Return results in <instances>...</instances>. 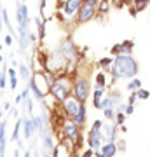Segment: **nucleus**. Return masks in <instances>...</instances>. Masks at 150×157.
I'll return each mask as SVG.
<instances>
[{
    "label": "nucleus",
    "mask_w": 150,
    "mask_h": 157,
    "mask_svg": "<svg viewBox=\"0 0 150 157\" xmlns=\"http://www.w3.org/2000/svg\"><path fill=\"white\" fill-rule=\"evenodd\" d=\"M112 75L115 78L119 77L133 78L136 75V63H134V59L129 58L128 54H119L117 59L113 61V67H112Z\"/></svg>",
    "instance_id": "f257e3e1"
},
{
    "label": "nucleus",
    "mask_w": 150,
    "mask_h": 157,
    "mask_svg": "<svg viewBox=\"0 0 150 157\" xmlns=\"http://www.w3.org/2000/svg\"><path fill=\"white\" fill-rule=\"evenodd\" d=\"M100 128H101V122L100 121H96L94 126H93V129H91V133H89V145H91V148H98L101 143V133H100Z\"/></svg>",
    "instance_id": "f03ea898"
},
{
    "label": "nucleus",
    "mask_w": 150,
    "mask_h": 157,
    "mask_svg": "<svg viewBox=\"0 0 150 157\" xmlns=\"http://www.w3.org/2000/svg\"><path fill=\"white\" fill-rule=\"evenodd\" d=\"M94 6H96V0H87V2L82 6V9H80L79 21L84 23V21H87V19H91L93 14H94Z\"/></svg>",
    "instance_id": "7ed1b4c3"
},
{
    "label": "nucleus",
    "mask_w": 150,
    "mask_h": 157,
    "mask_svg": "<svg viewBox=\"0 0 150 157\" xmlns=\"http://www.w3.org/2000/svg\"><path fill=\"white\" fill-rule=\"evenodd\" d=\"M80 103H77V100H67L65 101V110H67V113L70 115L72 119L77 117V110H80Z\"/></svg>",
    "instance_id": "20e7f679"
},
{
    "label": "nucleus",
    "mask_w": 150,
    "mask_h": 157,
    "mask_svg": "<svg viewBox=\"0 0 150 157\" xmlns=\"http://www.w3.org/2000/svg\"><path fill=\"white\" fill-rule=\"evenodd\" d=\"M86 96H87V82L86 80H79L75 84V98L82 101Z\"/></svg>",
    "instance_id": "39448f33"
},
{
    "label": "nucleus",
    "mask_w": 150,
    "mask_h": 157,
    "mask_svg": "<svg viewBox=\"0 0 150 157\" xmlns=\"http://www.w3.org/2000/svg\"><path fill=\"white\" fill-rule=\"evenodd\" d=\"M79 9H80V0H70V2H67V6H65V14L67 16H72Z\"/></svg>",
    "instance_id": "423d86ee"
},
{
    "label": "nucleus",
    "mask_w": 150,
    "mask_h": 157,
    "mask_svg": "<svg viewBox=\"0 0 150 157\" xmlns=\"http://www.w3.org/2000/svg\"><path fill=\"white\" fill-rule=\"evenodd\" d=\"M51 91L54 93V96H56L60 101H63L65 98H67V94H68V89H67V87H63V86H60V84H54Z\"/></svg>",
    "instance_id": "0eeeda50"
},
{
    "label": "nucleus",
    "mask_w": 150,
    "mask_h": 157,
    "mask_svg": "<svg viewBox=\"0 0 150 157\" xmlns=\"http://www.w3.org/2000/svg\"><path fill=\"white\" fill-rule=\"evenodd\" d=\"M101 154L105 157H113L115 155V145L113 143H106V145L101 147Z\"/></svg>",
    "instance_id": "6e6552de"
},
{
    "label": "nucleus",
    "mask_w": 150,
    "mask_h": 157,
    "mask_svg": "<svg viewBox=\"0 0 150 157\" xmlns=\"http://www.w3.org/2000/svg\"><path fill=\"white\" fill-rule=\"evenodd\" d=\"M33 128H35L33 119L25 122V136H26V138H32V135H33Z\"/></svg>",
    "instance_id": "1a4fd4ad"
},
{
    "label": "nucleus",
    "mask_w": 150,
    "mask_h": 157,
    "mask_svg": "<svg viewBox=\"0 0 150 157\" xmlns=\"http://www.w3.org/2000/svg\"><path fill=\"white\" fill-rule=\"evenodd\" d=\"M101 136H103V138H106V140H112V138L115 136V126H106V128L103 129Z\"/></svg>",
    "instance_id": "9d476101"
},
{
    "label": "nucleus",
    "mask_w": 150,
    "mask_h": 157,
    "mask_svg": "<svg viewBox=\"0 0 150 157\" xmlns=\"http://www.w3.org/2000/svg\"><path fill=\"white\" fill-rule=\"evenodd\" d=\"M65 135L68 138H77V128L73 126V124H67L65 126Z\"/></svg>",
    "instance_id": "9b49d317"
},
{
    "label": "nucleus",
    "mask_w": 150,
    "mask_h": 157,
    "mask_svg": "<svg viewBox=\"0 0 150 157\" xmlns=\"http://www.w3.org/2000/svg\"><path fill=\"white\" fill-rule=\"evenodd\" d=\"M84 119H86V108L80 107V110H79V113H77V117H75V122H77V124H82Z\"/></svg>",
    "instance_id": "f8f14e48"
},
{
    "label": "nucleus",
    "mask_w": 150,
    "mask_h": 157,
    "mask_svg": "<svg viewBox=\"0 0 150 157\" xmlns=\"http://www.w3.org/2000/svg\"><path fill=\"white\" fill-rule=\"evenodd\" d=\"M140 86H141V82H140L138 78H133L131 82L128 84V89H131V91H138L140 89Z\"/></svg>",
    "instance_id": "ddd939ff"
},
{
    "label": "nucleus",
    "mask_w": 150,
    "mask_h": 157,
    "mask_svg": "<svg viewBox=\"0 0 150 157\" xmlns=\"http://www.w3.org/2000/svg\"><path fill=\"white\" fill-rule=\"evenodd\" d=\"M9 75H11V86H12V89L17 86V77H16V72L12 70V68H9Z\"/></svg>",
    "instance_id": "4468645a"
},
{
    "label": "nucleus",
    "mask_w": 150,
    "mask_h": 157,
    "mask_svg": "<svg viewBox=\"0 0 150 157\" xmlns=\"http://www.w3.org/2000/svg\"><path fill=\"white\" fill-rule=\"evenodd\" d=\"M19 129H21V121L17 119L16 126H14V133H12V140H17V136H19Z\"/></svg>",
    "instance_id": "2eb2a0df"
},
{
    "label": "nucleus",
    "mask_w": 150,
    "mask_h": 157,
    "mask_svg": "<svg viewBox=\"0 0 150 157\" xmlns=\"http://www.w3.org/2000/svg\"><path fill=\"white\" fill-rule=\"evenodd\" d=\"M44 143H45V150H47V152H49L51 150V148H52V140H51V136L49 135H44Z\"/></svg>",
    "instance_id": "dca6fc26"
},
{
    "label": "nucleus",
    "mask_w": 150,
    "mask_h": 157,
    "mask_svg": "<svg viewBox=\"0 0 150 157\" xmlns=\"http://www.w3.org/2000/svg\"><path fill=\"white\" fill-rule=\"evenodd\" d=\"M112 105H113V103H112L110 98H105V100H103V101L100 103V108H110Z\"/></svg>",
    "instance_id": "f3484780"
},
{
    "label": "nucleus",
    "mask_w": 150,
    "mask_h": 157,
    "mask_svg": "<svg viewBox=\"0 0 150 157\" xmlns=\"http://www.w3.org/2000/svg\"><path fill=\"white\" fill-rule=\"evenodd\" d=\"M96 82H98V87H103V86H105V77H103V73H98Z\"/></svg>",
    "instance_id": "a211bd4d"
},
{
    "label": "nucleus",
    "mask_w": 150,
    "mask_h": 157,
    "mask_svg": "<svg viewBox=\"0 0 150 157\" xmlns=\"http://www.w3.org/2000/svg\"><path fill=\"white\" fill-rule=\"evenodd\" d=\"M19 73H21L23 78H26L28 77V68L25 67V65H21V67H19Z\"/></svg>",
    "instance_id": "6ab92c4d"
},
{
    "label": "nucleus",
    "mask_w": 150,
    "mask_h": 157,
    "mask_svg": "<svg viewBox=\"0 0 150 157\" xmlns=\"http://www.w3.org/2000/svg\"><path fill=\"white\" fill-rule=\"evenodd\" d=\"M110 61H112L110 58H103V59L100 61V65H101L103 68H108V67H110Z\"/></svg>",
    "instance_id": "aec40b11"
},
{
    "label": "nucleus",
    "mask_w": 150,
    "mask_h": 157,
    "mask_svg": "<svg viewBox=\"0 0 150 157\" xmlns=\"http://www.w3.org/2000/svg\"><path fill=\"white\" fill-rule=\"evenodd\" d=\"M112 52H113V54H121V52H122V45H115V47H112Z\"/></svg>",
    "instance_id": "412c9836"
},
{
    "label": "nucleus",
    "mask_w": 150,
    "mask_h": 157,
    "mask_svg": "<svg viewBox=\"0 0 150 157\" xmlns=\"http://www.w3.org/2000/svg\"><path fill=\"white\" fill-rule=\"evenodd\" d=\"M138 96H140V98H148V91L140 89V91H138Z\"/></svg>",
    "instance_id": "4be33fe9"
},
{
    "label": "nucleus",
    "mask_w": 150,
    "mask_h": 157,
    "mask_svg": "<svg viewBox=\"0 0 150 157\" xmlns=\"http://www.w3.org/2000/svg\"><path fill=\"white\" fill-rule=\"evenodd\" d=\"M112 115H113V112H112L110 108H105V117L106 119H112Z\"/></svg>",
    "instance_id": "5701e85b"
},
{
    "label": "nucleus",
    "mask_w": 150,
    "mask_h": 157,
    "mask_svg": "<svg viewBox=\"0 0 150 157\" xmlns=\"http://www.w3.org/2000/svg\"><path fill=\"white\" fill-rule=\"evenodd\" d=\"M124 119H126V117H124L122 113H119V115H117V122H119V124H122V122H124Z\"/></svg>",
    "instance_id": "b1692460"
},
{
    "label": "nucleus",
    "mask_w": 150,
    "mask_h": 157,
    "mask_svg": "<svg viewBox=\"0 0 150 157\" xmlns=\"http://www.w3.org/2000/svg\"><path fill=\"white\" fill-rule=\"evenodd\" d=\"M0 86H2V89H6V75H2V80H0Z\"/></svg>",
    "instance_id": "393cba45"
},
{
    "label": "nucleus",
    "mask_w": 150,
    "mask_h": 157,
    "mask_svg": "<svg viewBox=\"0 0 150 157\" xmlns=\"http://www.w3.org/2000/svg\"><path fill=\"white\" fill-rule=\"evenodd\" d=\"M4 42H6L7 45H11V44H12V39H11V37H9V35H7V37H6V40H4Z\"/></svg>",
    "instance_id": "a878e982"
},
{
    "label": "nucleus",
    "mask_w": 150,
    "mask_h": 157,
    "mask_svg": "<svg viewBox=\"0 0 150 157\" xmlns=\"http://www.w3.org/2000/svg\"><path fill=\"white\" fill-rule=\"evenodd\" d=\"M9 108H11V103H9V101H6V103H4V110H7V112H9Z\"/></svg>",
    "instance_id": "bb28decb"
},
{
    "label": "nucleus",
    "mask_w": 150,
    "mask_h": 157,
    "mask_svg": "<svg viewBox=\"0 0 150 157\" xmlns=\"http://www.w3.org/2000/svg\"><path fill=\"white\" fill-rule=\"evenodd\" d=\"M133 110H134V108H133V105H129V107L126 108V112H128V113H133Z\"/></svg>",
    "instance_id": "cd10ccee"
},
{
    "label": "nucleus",
    "mask_w": 150,
    "mask_h": 157,
    "mask_svg": "<svg viewBox=\"0 0 150 157\" xmlns=\"http://www.w3.org/2000/svg\"><path fill=\"white\" fill-rule=\"evenodd\" d=\"M14 157H19V152H16V154H14Z\"/></svg>",
    "instance_id": "c85d7f7f"
},
{
    "label": "nucleus",
    "mask_w": 150,
    "mask_h": 157,
    "mask_svg": "<svg viewBox=\"0 0 150 157\" xmlns=\"http://www.w3.org/2000/svg\"><path fill=\"white\" fill-rule=\"evenodd\" d=\"M25 157H30V152H26V154H25Z\"/></svg>",
    "instance_id": "c756f323"
},
{
    "label": "nucleus",
    "mask_w": 150,
    "mask_h": 157,
    "mask_svg": "<svg viewBox=\"0 0 150 157\" xmlns=\"http://www.w3.org/2000/svg\"><path fill=\"white\" fill-rule=\"evenodd\" d=\"M44 157H49V152H45V155Z\"/></svg>",
    "instance_id": "7c9ffc66"
},
{
    "label": "nucleus",
    "mask_w": 150,
    "mask_h": 157,
    "mask_svg": "<svg viewBox=\"0 0 150 157\" xmlns=\"http://www.w3.org/2000/svg\"><path fill=\"white\" fill-rule=\"evenodd\" d=\"M60 2H70V0H60Z\"/></svg>",
    "instance_id": "2f4dec72"
},
{
    "label": "nucleus",
    "mask_w": 150,
    "mask_h": 157,
    "mask_svg": "<svg viewBox=\"0 0 150 157\" xmlns=\"http://www.w3.org/2000/svg\"><path fill=\"white\" fill-rule=\"evenodd\" d=\"M17 2H19V0H17Z\"/></svg>",
    "instance_id": "473e14b6"
}]
</instances>
